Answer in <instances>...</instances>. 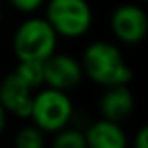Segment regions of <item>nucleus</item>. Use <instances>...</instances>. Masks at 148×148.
<instances>
[{
    "label": "nucleus",
    "instance_id": "1",
    "mask_svg": "<svg viewBox=\"0 0 148 148\" xmlns=\"http://www.w3.org/2000/svg\"><path fill=\"white\" fill-rule=\"evenodd\" d=\"M84 77L91 79L98 86L129 84L132 71L127 66L120 49L106 40H96L89 44L80 59Z\"/></svg>",
    "mask_w": 148,
    "mask_h": 148
},
{
    "label": "nucleus",
    "instance_id": "2",
    "mask_svg": "<svg viewBox=\"0 0 148 148\" xmlns=\"http://www.w3.org/2000/svg\"><path fill=\"white\" fill-rule=\"evenodd\" d=\"M58 47V35L45 18H28L12 37V49L18 61H44Z\"/></svg>",
    "mask_w": 148,
    "mask_h": 148
},
{
    "label": "nucleus",
    "instance_id": "3",
    "mask_svg": "<svg viewBox=\"0 0 148 148\" xmlns=\"http://www.w3.org/2000/svg\"><path fill=\"white\" fill-rule=\"evenodd\" d=\"M73 117V103L66 91L45 87L33 94L30 120L42 132H56L70 124Z\"/></svg>",
    "mask_w": 148,
    "mask_h": 148
},
{
    "label": "nucleus",
    "instance_id": "4",
    "mask_svg": "<svg viewBox=\"0 0 148 148\" xmlns=\"http://www.w3.org/2000/svg\"><path fill=\"white\" fill-rule=\"evenodd\" d=\"M45 19L58 37L79 38L92 26V9L87 0H49Z\"/></svg>",
    "mask_w": 148,
    "mask_h": 148
},
{
    "label": "nucleus",
    "instance_id": "5",
    "mask_svg": "<svg viewBox=\"0 0 148 148\" xmlns=\"http://www.w3.org/2000/svg\"><path fill=\"white\" fill-rule=\"evenodd\" d=\"M110 28L117 40L134 45L145 40L148 32L146 12L136 4H120L110 18Z\"/></svg>",
    "mask_w": 148,
    "mask_h": 148
},
{
    "label": "nucleus",
    "instance_id": "6",
    "mask_svg": "<svg viewBox=\"0 0 148 148\" xmlns=\"http://www.w3.org/2000/svg\"><path fill=\"white\" fill-rule=\"evenodd\" d=\"M42 64H44V84L47 87L68 91L77 87L84 79L80 61L70 54H61L54 51L49 58L42 61Z\"/></svg>",
    "mask_w": 148,
    "mask_h": 148
},
{
    "label": "nucleus",
    "instance_id": "7",
    "mask_svg": "<svg viewBox=\"0 0 148 148\" xmlns=\"http://www.w3.org/2000/svg\"><path fill=\"white\" fill-rule=\"evenodd\" d=\"M33 101V89H30L16 73H9L0 82V105L5 108L7 113L28 119Z\"/></svg>",
    "mask_w": 148,
    "mask_h": 148
},
{
    "label": "nucleus",
    "instance_id": "8",
    "mask_svg": "<svg viewBox=\"0 0 148 148\" xmlns=\"http://www.w3.org/2000/svg\"><path fill=\"white\" fill-rule=\"evenodd\" d=\"M134 110V96L127 84L108 86L99 98V112L103 119L122 122Z\"/></svg>",
    "mask_w": 148,
    "mask_h": 148
},
{
    "label": "nucleus",
    "instance_id": "9",
    "mask_svg": "<svg viewBox=\"0 0 148 148\" xmlns=\"http://www.w3.org/2000/svg\"><path fill=\"white\" fill-rule=\"evenodd\" d=\"M86 145L91 148H125L127 136L120 127V122H113L108 119H99L92 122L86 131Z\"/></svg>",
    "mask_w": 148,
    "mask_h": 148
},
{
    "label": "nucleus",
    "instance_id": "10",
    "mask_svg": "<svg viewBox=\"0 0 148 148\" xmlns=\"http://www.w3.org/2000/svg\"><path fill=\"white\" fill-rule=\"evenodd\" d=\"M14 73L33 91L40 89L44 86V64H42V61H32V59L19 61Z\"/></svg>",
    "mask_w": 148,
    "mask_h": 148
},
{
    "label": "nucleus",
    "instance_id": "11",
    "mask_svg": "<svg viewBox=\"0 0 148 148\" xmlns=\"http://www.w3.org/2000/svg\"><path fill=\"white\" fill-rule=\"evenodd\" d=\"M52 145L56 148H87L84 131L75 129V127H68V125H64L63 129L54 132Z\"/></svg>",
    "mask_w": 148,
    "mask_h": 148
},
{
    "label": "nucleus",
    "instance_id": "12",
    "mask_svg": "<svg viewBox=\"0 0 148 148\" xmlns=\"http://www.w3.org/2000/svg\"><path fill=\"white\" fill-rule=\"evenodd\" d=\"M45 132H42L35 124L21 127L14 136V145L18 148H42L45 145Z\"/></svg>",
    "mask_w": 148,
    "mask_h": 148
},
{
    "label": "nucleus",
    "instance_id": "13",
    "mask_svg": "<svg viewBox=\"0 0 148 148\" xmlns=\"http://www.w3.org/2000/svg\"><path fill=\"white\" fill-rule=\"evenodd\" d=\"M9 4L23 14H32L44 5V0H9Z\"/></svg>",
    "mask_w": 148,
    "mask_h": 148
},
{
    "label": "nucleus",
    "instance_id": "14",
    "mask_svg": "<svg viewBox=\"0 0 148 148\" xmlns=\"http://www.w3.org/2000/svg\"><path fill=\"white\" fill-rule=\"evenodd\" d=\"M134 146H136V148H148V127H146V125H143V127L136 132Z\"/></svg>",
    "mask_w": 148,
    "mask_h": 148
},
{
    "label": "nucleus",
    "instance_id": "15",
    "mask_svg": "<svg viewBox=\"0 0 148 148\" xmlns=\"http://www.w3.org/2000/svg\"><path fill=\"white\" fill-rule=\"evenodd\" d=\"M5 124H7V112H5V108L2 105H0V132L5 129Z\"/></svg>",
    "mask_w": 148,
    "mask_h": 148
},
{
    "label": "nucleus",
    "instance_id": "16",
    "mask_svg": "<svg viewBox=\"0 0 148 148\" xmlns=\"http://www.w3.org/2000/svg\"><path fill=\"white\" fill-rule=\"evenodd\" d=\"M0 23H2V9H0Z\"/></svg>",
    "mask_w": 148,
    "mask_h": 148
}]
</instances>
